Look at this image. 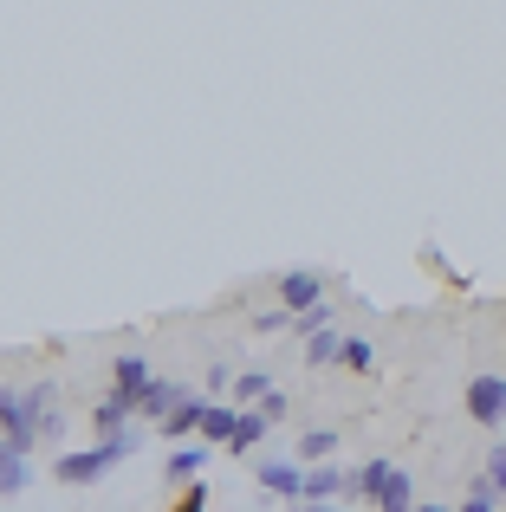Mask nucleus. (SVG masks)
Instances as JSON below:
<instances>
[{
  "instance_id": "f257e3e1",
  "label": "nucleus",
  "mask_w": 506,
  "mask_h": 512,
  "mask_svg": "<svg viewBox=\"0 0 506 512\" xmlns=\"http://www.w3.org/2000/svg\"><path fill=\"white\" fill-rule=\"evenodd\" d=\"M344 500L377 506V512H409L416 506V480H409L396 461H364V467H351V493H344Z\"/></svg>"
},
{
  "instance_id": "f03ea898",
  "label": "nucleus",
  "mask_w": 506,
  "mask_h": 512,
  "mask_svg": "<svg viewBox=\"0 0 506 512\" xmlns=\"http://www.w3.org/2000/svg\"><path fill=\"white\" fill-rule=\"evenodd\" d=\"M143 448V435L137 428H124V435H111V441H98V448H78V454H59V467L52 474L65 480V487H91V480H104L117 461H130V454Z\"/></svg>"
},
{
  "instance_id": "7ed1b4c3",
  "label": "nucleus",
  "mask_w": 506,
  "mask_h": 512,
  "mask_svg": "<svg viewBox=\"0 0 506 512\" xmlns=\"http://www.w3.org/2000/svg\"><path fill=\"white\" fill-rule=\"evenodd\" d=\"M468 415L481 428H500L506 422V376H494V370L474 376V383H468Z\"/></svg>"
},
{
  "instance_id": "20e7f679",
  "label": "nucleus",
  "mask_w": 506,
  "mask_h": 512,
  "mask_svg": "<svg viewBox=\"0 0 506 512\" xmlns=\"http://www.w3.org/2000/svg\"><path fill=\"white\" fill-rule=\"evenodd\" d=\"M318 299H325V273H318V266H292V273L279 279V305H286V312H312Z\"/></svg>"
},
{
  "instance_id": "39448f33",
  "label": "nucleus",
  "mask_w": 506,
  "mask_h": 512,
  "mask_svg": "<svg viewBox=\"0 0 506 512\" xmlns=\"http://www.w3.org/2000/svg\"><path fill=\"white\" fill-rule=\"evenodd\" d=\"M260 493H273V500H305V461H260Z\"/></svg>"
},
{
  "instance_id": "423d86ee",
  "label": "nucleus",
  "mask_w": 506,
  "mask_h": 512,
  "mask_svg": "<svg viewBox=\"0 0 506 512\" xmlns=\"http://www.w3.org/2000/svg\"><path fill=\"white\" fill-rule=\"evenodd\" d=\"M202 415H208V396H202V389H189V396H182L156 428H163V441H189V435H202Z\"/></svg>"
},
{
  "instance_id": "0eeeda50",
  "label": "nucleus",
  "mask_w": 506,
  "mask_h": 512,
  "mask_svg": "<svg viewBox=\"0 0 506 512\" xmlns=\"http://www.w3.org/2000/svg\"><path fill=\"white\" fill-rule=\"evenodd\" d=\"M344 493H351V467H331V461L305 467V500H344Z\"/></svg>"
},
{
  "instance_id": "6e6552de",
  "label": "nucleus",
  "mask_w": 506,
  "mask_h": 512,
  "mask_svg": "<svg viewBox=\"0 0 506 512\" xmlns=\"http://www.w3.org/2000/svg\"><path fill=\"white\" fill-rule=\"evenodd\" d=\"M130 415H137V396H117V389H111V396H104L98 409H91V428H98V441L124 435V428H130Z\"/></svg>"
},
{
  "instance_id": "1a4fd4ad",
  "label": "nucleus",
  "mask_w": 506,
  "mask_h": 512,
  "mask_svg": "<svg viewBox=\"0 0 506 512\" xmlns=\"http://www.w3.org/2000/svg\"><path fill=\"white\" fill-rule=\"evenodd\" d=\"M150 376H156V370H150V363L137 357V350H124V357L111 363V389H117V396H137V402H143V389H150Z\"/></svg>"
},
{
  "instance_id": "9d476101",
  "label": "nucleus",
  "mask_w": 506,
  "mask_h": 512,
  "mask_svg": "<svg viewBox=\"0 0 506 512\" xmlns=\"http://www.w3.org/2000/svg\"><path fill=\"white\" fill-rule=\"evenodd\" d=\"M266 435H273V415H266L260 402H247V409H241V422H234V441H228V448H234V454H253Z\"/></svg>"
},
{
  "instance_id": "9b49d317",
  "label": "nucleus",
  "mask_w": 506,
  "mask_h": 512,
  "mask_svg": "<svg viewBox=\"0 0 506 512\" xmlns=\"http://www.w3.org/2000/svg\"><path fill=\"white\" fill-rule=\"evenodd\" d=\"M182 396H189V389H182V383H169V376H150V389H143V402H137V415H143V422H163V415L169 409H176V402Z\"/></svg>"
},
{
  "instance_id": "f8f14e48",
  "label": "nucleus",
  "mask_w": 506,
  "mask_h": 512,
  "mask_svg": "<svg viewBox=\"0 0 506 512\" xmlns=\"http://www.w3.org/2000/svg\"><path fill=\"white\" fill-rule=\"evenodd\" d=\"M234 422H241V402H208L202 441H208V448H228V441H234Z\"/></svg>"
},
{
  "instance_id": "ddd939ff",
  "label": "nucleus",
  "mask_w": 506,
  "mask_h": 512,
  "mask_svg": "<svg viewBox=\"0 0 506 512\" xmlns=\"http://www.w3.org/2000/svg\"><path fill=\"white\" fill-rule=\"evenodd\" d=\"M305 363H312V370H331V363H344V331H338V325L312 331V338H305Z\"/></svg>"
},
{
  "instance_id": "4468645a",
  "label": "nucleus",
  "mask_w": 506,
  "mask_h": 512,
  "mask_svg": "<svg viewBox=\"0 0 506 512\" xmlns=\"http://www.w3.org/2000/svg\"><path fill=\"white\" fill-rule=\"evenodd\" d=\"M202 467H208V441H176V448H169V467H163V474H169V480H195Z\"/></svg>"
},
{
  "instance_id": "2eb2a0df",
  "label": "nucleus",
  "mask_w": 506,
  "mask_h": 512,
  "mask_svg": "<svg viewBox=\"0 0 506 512\" xmlns=\"http://www.w3.org/2000/svg\"><path fill=\"white\" fill-rule=\"evenodd\" d=\"M26 487H33V461L0 441V493H26Z\"/></svg>"
},
{
  "instance_id": "dca6fc26",
  "label": "nucleus",
  "mask_w": 506,
  "mask_h": 512,
  "mask_svg": "<svg viewBox=\"0 0 506 512\" xmlns=\"http://www.w3.org/2000/svg\"><path fill=\"white\" fill-rule=\"evenodd\" d=\"M338 454V428H305L299 435V461L312 467V461H331Z\"/></svg>"
},
{
  "instance_id": "f3484780",
  "label": "nucleus",
  "mask_w": 506,
  "mask_h": 512,
  "mask_svg": "<svg viewBox=\"0 0 506 512\" xmlns=\"http://www.w3.org/2000/svg\"><path fill=\"white\" fill-rule=\"evenodd\" d=\"M325 325H331V305H325V299H318V305H312V312H292V325H286V331H292V338H299V344H305V338H312V331H325Z\"/></svg>"
},
{
  "instance_id": "a211bd4d",
  "label": "nucleus",
  "mask_w": 506,
  "mask_h": 512,
  "mask_svg": "<svg viewBox=\"0 0 506 512\" xmlns=\"http://www.w3.org/2000/svg\"><path fill=\"white\" fill-rule=\"evenodd\" d=\"M266 389H273V376H266V370H241V376H234V402H241V409H247V402H260Z\"/></svg>"
},
{
  "instance_id": "6ab92c4d",
  "label": "nucleus",
  "mask_w": 506,
  "mask_h": 512,
  "mask_svg": "<svg viewBox=\"0 0 506 512\" xmlns=\"http://www.w3.org/2000/svg\"><path fill=\"white\" fill-rule=\"evenodd\" d=\"M481 474H487V487H494L500 500H506V441H500L494 454H487V467H481Z\"/></svg>"
},
{
  "instance_id": "aec40b11",
  "label": "nucleus",
  "mask_w": 506,
  "mask_h": 512,
  "mask_svg": "<svg viewBox=\"0 0 506 512\" xmlns=\"http://www.w3.org/2000/svg\"><path fill=\"white\" fill-rule=\"evenodd\" d=\"M292 325V312H286V305H273V312H260V318H253V331H260V338H273V331H286Z\"/></svg>"
},
{
  "instance_id": "412c9836",
  "label": "nucleus",
  "mask_w": 506,
  "mask_h": 512,
  "mask_svg": "<svg viewBox=\"0 0 506 512\" xmlns=\"http://www.w3.org/2000/svg\"><path fill=\"white\" fill-rule=\"evenodd\" d=\"M370 357H377V350L364 338H344V370H370Z\"/></svg>"
},
{
  "instance_id": "4be33fe9",
  "label": "nucleus",
  "mask_w": 506,
  "mask_h": 512,
  "mask_svg": "<svg viewBox=\"0 0 506 512\" xmlns=\"http://www.w3.org/2000/svg\"><path fill=\"white\" fill-rule=\"evenodd\" d=\"M260 409L273 415V422H286V396H279V389H266V396H260Z\"/></svg>"
},
{
  "instance_id": "5701e85b",
  "label": "nucleus",
  "mask_w": 506,
  "mask_h": 512,
  "mask_svg": "<svg viewBox=\"0 0 506 512\" xmlns=\"http://www.w3.org/2000/svg\"><path fill=\"white\" fill-rule=\"evenodd\" d=\"M182 512H208V487H202V480L189 487V500H182Z\"/></svg>"
},
{
  "instance_id": "b1692460",
  "label": "nucleus",
  "mask_w": 506,
  "mask_h": 512,
  "mask_svg": "<svg viewBox=\"0 0 506 512\" xmlns=\"http://www.w3.org/2000/svg\"><path fill=\"white\" fill-rule=\"evenodd\" d=\"M299 512H338V500H299Z\"/></svg>"
},
{
  "instance_id": "393cba45",
  "label": "nucleus",
  "mask_w": 506,
  "mask_h": 512,
  "mask_svg": "<svg viewBox=\"0 0 506 512\" xmlns=\"http://www.w3.org/2000/svg\"><path fill=\"white\" fill-rule=\"evenodd\" d=\"M409 512H448V506H422V500H416V506H409Z\"/></svg>"
},
{
  "instance_id": "a878e982",
  "label": "nucleus",
  "mask_w": 506,
  "mask_h": 512,
  "mask_svg": "<svg viewBox=\"0 0 506 512\" xmlns=\"http://www.w3.org/2000/svg\"><path fill=\"white\" fill-rule=\"evenodd\" d=\"M351 512H364V506H351Z\"/></svg>"
}]
</instances>
